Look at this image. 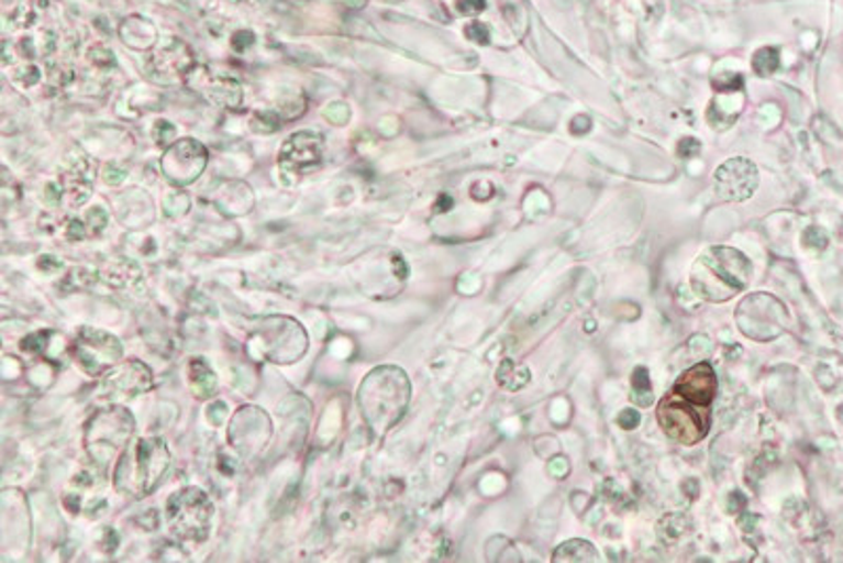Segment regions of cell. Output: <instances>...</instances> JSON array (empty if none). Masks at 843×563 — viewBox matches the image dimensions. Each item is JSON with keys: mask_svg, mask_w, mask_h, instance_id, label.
Returning a JSON list of instances; mask_svg holds the SVG:
<instances>
[{"mask_svg": "<svg viewBox=\"0 0 843 563\" xmlns=\"http://www.w3.org/2000/svg\"><path fill=\"white\" fill-rule=\"evenodd\" d=\"M409 395L411 386L403 369L392 365L376 367L363 378L358 388L361 416L376 435H382L408 410Z\"/></svg>", "mask_w": 843, "mask_h": 563, "instance_id": "1", "label": "cell"}, {"mask_svg": "<svg viewBox=\"0 0 843 563\" xmlns=\"http://www.w3.org/2000/svg\"><path fill=\"white\" fill-rule=\"evenodd\" d=\"M169 466L171 452L160 437L133 439L117 462L114 487L131 498H144L165 479Z\"/></svg>", "mask_w": 843, "mask_h": 563, "instance_id": "2", "label": "cell"}, {"mask_svg": "<svg viewBox=\"0 0 843 563\" xmlns=\"http://www.w3.org/2000/svg\"><path fill=\"white\" fill-rule=\"evenodd\" d=\"M753 266L748 257L730 247H713L700 257L691 273L694 291L711 302H725L746 289Z\"/></svg>", "mask_w": 843, "mask_h": 563, "instance_id": "3", "label": "cell"}, {"mask_svg": "<svg viewBox=\"0 0 843 563\" xmlns=\"http://www.w3.org/2000/svg\"><path fill=\"white\" fill-rule=\"evenodd\" d=\"M135 420L131 411L121 406H110L96 411L85 424V450L91 461L108 464L125 452L133 441Z\"/></svg>", "mask_w": 843, "mask_h": 563, "instance_id": "4", "label": "cell"}, {"mask_svg": "<svg viewBox=\"0 0 843 563\" xmlns=\"http://www.w3.org/2000/svg\"><path fill=\"white\" fill-rule=\"evenodd\" d=\"M213 505L199 487H184L167 500V526L181 542H204L211 534Z\"/></svg>", "mask_w": 843, "mask_h": 563, "instance_id": "5", "label": "cell"}, {"mask_svg": "<svg viewBox=\"0 0 843 563\" xmlns=\"http://www.w3.org/2000/svg\"><path fill=\"white\" fill-rule=\"evenodd\" d=\"M658 422L670 439L684 445H694L702 441L711 429V408L690 404L670 390L658 406Z\"/></svg>", "mask_w": 843, "mask_h": 563, "instance_id": "6", "label": "cell"}, {"mask_svg": "<svg viewBox=\"0 0 843 563\" xmlns=\"http://www.w3.org/2000/svg\"><path fill=\"white\" fill-rule=\"evenodd\" d=\"M70 353L87 376L100 378L119 365L123 358V344L102 330L80 328Z\"/></svg>", "mask_w": 843, "mask_h": 563, "instance_id": "7", "label": "cell"}, {"mask_svg": "<svg viewBox=\"0 0 843 563\" xmlns=\"http://www.w3.org/2000/svg\"><path fill=\"white\" fill-rule=\"evenodd\" d=\"M257 338L262 342V351L266 358L275 363H293L307 353V332L293 319H266L257 330Z\"/></svg>", "mask_w": 843, "mask_h": 563, "instance_id": "8", "label": "cell"}, {"mask_svg": "<svg viewBox=\"0 0 843 563\" xmlns=\"http://www.w3.org/2000/svg\"><path fill=\"white\" fill-rule=\"evenodd\" d=\"M759 186L757 167L748 158H730L717 167L713 176V190L717 199L723 203H744L748 201Z\"/></svg>", "mask_w": 843, "mask_h": 563, "instance_id": "9", "label": "cell"}, {"mask_svg": "<svg viewBox=\"0 0 843 563\" xmlns=\"http://www.w3.org/2000/svg\"><path fill=\"white\" fill-rule=\"evenodd\" d=\"M207 148L197 140H178L167 148L163 156V172L167 179L176 186H188L203 174L207 165Z\"/></svg>", "mask_w": 843, "mask_h": 563, "instance_id": "10", "label": "cell"}, {"mask_svg": "<svg viewBox=\"0 0 843 563\" xmlns=\"http://www.w3.org/2000/svg\"><path fill=\"white\" fill-rule=\"evenodd\" d=\"M153 388V372L142 361H125L112 367L102 380V397L110 401L133 399Z\"/></svg>", "mask_w": 843, "mask_h": 563, "instance_id": "11", "label": "cell"}, {"mask_svg": "<svg viewBox=\"0 0 843 563\" xmlns=\"http://www.w3.org/2000/svg\"><path fill=\"white\" fill-rule=\"evenodd\" d=\"M270 433H273V427L268 416L257 408H245L232 420V445L245 456H256L259 450H264Z\"/></svg>", "mask_w": 843, "mask_h": 563, "instance_id": "12", "label": "cell"}, {"mask_svg": "<svg viewBox=\"0 0 843 563\" xmlns=\"http://www.w3.org/2000/svg\"><path fill=\"white\" fill-rule=\"evenodd\" d=\"M323 161V137L312 131L293 133L281 146L279 167L282 172L304 174L321 165Z\"/></svg>", "mask_w": 843, "mask_h": 563, "instance_id": "13", "label": "cell"}, {"mask_svg": "<svg viewBox=\"0 0 843 563\" xmlns=\"http://www.w3.org/2000/svg\"><path fill=\"white\" fill-rule=\"evenodd\" d=\"M673 393H677L679 397H684L690 404L711 408L717 395V376L713 367L709 363L694 365L677 378V383L673 386Z\"/></svg>", "mask_w": 843, "mask_h": 563, "instance_id": "14", "label": "cell"}, {"mask_svg": "<svg viewBox=\"0 0 843 563\" xmlns=\"http://www.w3.org/2000/svg\"><path fill=\"white\" fill-rule=\"evenodd\" d=\"M153 70L158 75L165 73V75H169V78H186L195 70L192 53L188 52L186 45L178 43V49H165V52L156 53V57L153 59Z\"/></svg>", "mask_w": 843, "mask_h": 563, "instance_id": "15", "label": "cell"}, {"mask_svg": "<svg viewBox=\"0 0 843 563\" xmlns=\"http://www.w3.org/2000/svg\"><path fill=\"white\" fill-rule=\"evenodd\" d=\"M188 383L197 399H209L218 390V378L203 358H192L188 365Z\"/></svg>", "mask_w": 843, "mask_h": 563, "instance_id": "16", "label": "cell"}, {"mask_svg": "<svg viewBox=\"0 0 843 563\" xmlns=\"http://www.w3.org/2000/svg\"><path fill=\"white\" fill-rule=\"evenodd\" d=\"M121 38L133 49H151L156 41V27L144 18L133 15L121 26Z\"/></svg>", "mask_w": 843, "mask_h": 563, "instance_id": "17", "label": "cell"}, {"mask_svg": "<svg viewBox=\"0 0 843 563\" xmlns=\"http://www.w3.org/2000/svg\"><path fill=\"white\" fill-rule=\"evenodd\" d=\"M64 192L70 197L75 206H80L82 201L89 199L91 195V174L87 172V161L77 163L66 176H64Z\"/></svg>", "mask_w": 843, "mask_h": 563, "instance_id": "18", "label": "cell"}, {"mask_svg": "<svg viewBox=\"0 0 843 563\" xmlns=\"http://www.w3.org/2000/svg\"><path fill=\"white\" fill-rule=\"evenodd\" d=\"M201 91H203L207 100H211L215 106H226V108H236L243 98L241 85L234 80H226V78L204 82Z\"/></svg>", "mask_w": 843, "mask_h": 563, "instance_id": "19", "label": "cell"}, {"mask_svg": "<svg viewBox=\"0 0 843 563\" xmlns=\"http://www.w3.org/2000/svg\"><path fill=\"white\" fill-rule=\"evenodd\" d=\"M599 553L587 540H569L553 555V562H597Z\"/></svg>", "mask_w": 843, "mask_h": 563, "instance_id": "20", "label": "cell"}, {"mask_svg": "<svg viewBox=\"0 0 843 563\" xmlns=\"http://www.w3.org/2000/svg\"><path fill=\"white\" fill-rule=\"evenodd\" d=\"M780 68V52L774 47H764L753 57V70L759 77H769Z\"/></svg>", "mask_w": 843, "mask_h": 563, "instance_id": "21", "label": "cell"}, {"mask_svg": "<svg viewBox=\"0 0 843 563\" xmlns=\"http://www.w3.org/2000/svg\"><path fill=\"white\" fill-rule=\"evenodd\" d=\"M252 128L259 131V133H270V131H277V129L281 128V121H279V117L275 112H257Z\"/></svg>", "mask_w": 843, "mask_h": 563, "instance_id": "22", "label": "cell"}, {"mask_svg": "<svg viewBox=\"0 0 843 563\" xmlns=\"http://www.w3.org/2000/svg\"><path fill=\"white\" fill-rule=\"evenodd\" d=\"M89 59L98 66V68H106V66H114L117 64V57L112 55L110 49H106L102 45H96L89 49Z\"/></svg>", "mask_w": 843, "mask_h": 563, "instance_id": "23", "label": "cell"}, {"mask_svg": "<svg viewBox=\"0 0 843 563\" xmlns=\"http://www.w3.org/2000/svg\"><path fill=\"white\" fill-rule=\"evenodd\" d=\"M464 32H466V36H468L470 41H475V43H479V45H487V43H489V27H487L486 24H481V22H473V24H468Z\"/></svg>", "mask_w": 843, "mask_h": 563, "instance_id": "24", "label": "cell"}, {"mask_svg": "<svg viewBox=\"0 0 843 563\" xmlns=\"http://www.w3.org/2000/svg\"><path fill=\"white\" fill-rule=\"evenodd\" d=\"M633 388H635V395L645 393L652 397V385H650V376H647V369L637 367L635 374H633Z\"/></svg>", "mask_w": 843, "mask_h": 563, "instance_id": "25", "label": "cell"}, {"mask_svg": "<svg viewBox=\"0 0 843 563\" xmlns=\"http://www.w3.org/2000/svg\"><path fill=\"white\" fill-rule=\"evenodd\" d=\"M456 7L462 15H477L486 9V0H458Z\"/></svg>", "mask_w": 843, "mask_h": 563, "instance_id": "26", "label": "cell"}, {"mask_svg": "<svg viewBox=\"0 0 843 563\" xmlns=\"http://www.w3.org/2000/svg\"><path fill=\"white\" fill-rule=\"evenodd\" d=\"M256 43V36L252 34V32H239V34H234V38H232V47L236 49L239 53L245 52L249 45H254Z\"/></svg>", "mask_w": 843, "mask_h": 563, "instance_id": "27", "label": "cell"}, {"mask_svg": "<svg viewBox=\"0 0 843 563\" xmlns=\"http://www.w3.org/2000/svg\"><path fill=\"white\" fill-rule=\"evenodd\" d=\"M618 424L622 429H635L640 424V413L635 410H624L620 413V418H618Z\"/></svg>", "mask_w": 843, "mask_h": 563, "instance_id": "28", "label": "cell"}]
</instances>
